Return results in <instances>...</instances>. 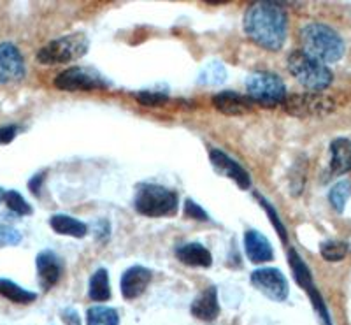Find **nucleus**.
Returning a JSON list of instances; mask_svg holds the SVG:
<instances>
[{"mask_svg":"<svg viewBox=\"0 0 351 325\" xmlns=\"http://www.w3.org/2000/svg\"><path fill=\"white\" fill-rule=\"evenodd\" d=\"M348 245L343 241H325L322 245V257L328 262H339L346 257Z\"/></svg>","mask_w":351,"mask_h":325,"instance_id":"25","label":"nucleus"},{"mask_svg":"<svg viewBox=\"0 0 351 325\" xmlns=\"http://www.w3.org/2000/svg\"><path fill=\"white\" fill-rule=\"evenodd\" d=\"M176 257L184 265H193V267H209L213 264L209 250L199 243H188V245L180 246L176 250Z\"/></svg>","mask_w":351,"mask_h":325,"instance_id":"18","label":"nucleus"},{"mask_svg":"<svg viewBox=\"0 0 351 325\" xmlns=\"http://www.w3.org/2000/svg\"><path fill=\"white\" fill-rule=\"evenodd\" d=\"M302 51L322 64H335L344 55V40L325 23H309L300 30Z\"/></svg>","mask_w":351,"mask_h":325,"instance_id":"2","label":"nucleus"},{"mask_svg":"<svg viewBox=\"0 0 351 325\" xmlns=\"http://www.w3.org/2000/svg\"><path fill=\"white\" fill-rule=\"evenodd\" d=\"M152 281V271L143 265H134L121 276V293L125 299H136L143 296Z\"/></svg>","mask_w":351,"mask_h":325,"instance_id":"12","label":"nucleus"},{"mask_svg":"<svg viewBox=\"0 0 351 325\" xmlns=\"http://www.w3.org/2000/svg\"><path fill=\"white\" fill-rule=\"evenodd\" d=\"M136 99L141 102L143 106H149V108H156V106H162L167 102V95L162 92H139L136 93Z\"/></svg>","mask_w":351,"mask_h":325,"instance_id":"27","label":"nucleus"},{"mask_svg":"<svg viewBox=\"0 0 351 325\" xmlns=\"http://www.w3.org/2000/svg\"><path fill=\"white\" fill-rule=\"evenodd\" d=\"M0 296L9 299V301L16 302V304H28V302L36 301L37 298L34 292L21 289L14 281L5 280V278H0Z\"/></svg>","mask_w":351,"mask_h":325,"instance_id":"21","label":"nucleus"},{"mask_svg":"<svg viewBox=\"0 0 351 325\" xmlns=\"http://www.w3.org/2000/svg\"><path fill=\"white\" fill-rule=\"evenodd\" d=\"M25 76V60L12 43L0 45V84L16 83Z\"/></svg>","mask_w":351,"mask_h":325,"instance_id":"10","label":"nucleus"},{"mask_svg":"<svg viewBox=\"0 0 351 325\" xmlns=\"http://www.w3.org/2000/svg\"><path fill=\"white\" fill-rule=\"evenodd\" d=\"M88 296L93 301H108L111 299V285H109V274L106 269H97L90 278Z\"/></svg>","mask_w":351,"mask_h":325,"instance_id":"20","label":"nucleus"},{"mask_svg":"<svg viewBox=\"0 0 351 325\" xmlns=\"http://www.w3.org/2000/svg\"><path fill=\"white\" fill-rule=\"evenodd\" d=\"M49 225H51V229L55 230V232L64 234V236L84 237L88 232V227L84 221L67 217V215H55V217L49 220Z\"/></svg>","mask_w":351,"mask_h":325,"instance_id":"19","label":"nucleus"},{"mask_svg":"<svg viewBox=\"0 0 351 325\" xmlns=\"http://www.w3.org/2000/svg\"><path fill=\"white\" fill-rule=\"evenodd\" d=\"M192 315L199 320L211 322L215 320L219 315V302H218V292H216V287H209V289L202 290V292L197 296L195 301L192 302V308H190Z\"/></svg>","mask_w":351,"mask_h":325,"instance_id":"16","label":"nucleus"},{"mask_svg":"<svg viewBox=\"0 0 351 325\" xmlns=\"http://www.w3.org/2000/svg\"><path fill=\"white\" fill-rule=\"evenodd\" d=\"M252 283L256 290L272 299V301H285L288 298V281L285 274L276 267H262L253 271Z\"/></svg>","mask_w":351,"mask_h":325,"instance_id":"9","label":"nucleus"},{"mask_svg":"<svg viewBox=\"0 0 351 325\" xmlns=\"http://www.w3.org/2000/svg\"><path fill=\"white\" fill-rule=\"evenodd\" d=\"M62 317H64V322L69 325H81L80 315H77L76 309L67 308L65 311H62Z\"/></svg>","mask_w":351,"mask_h":325,"instance_id":"32","label":"nucleus"},{"mask_svg":"<svg viewBox=\"0 0 351 325\" xmlns=\"http://www.w3.org/2000/svg\"><path fill=\"white\" fill-rule=\"evenodd\" d=\"M351 171V141L337 137L330 145V173L341 176Z\"/></svg>","mask_w":351,"mask_h":325,"instance_id":"17","label":"nucleus"},{"mask_svg":"<svg viewBox=\"0 0 351 325\" xmlns=\"http://www.w3.org/2000/svg\"><path fill=\"white\" fill-rule=\"evenodd\" d=\"M21 241V234L9 225L0 224V248L2 246H14Z\"/></svg>","mask_w":351,"mask_h":325,"instance_id":"28","label":"nucleus"},{"mask_svg":"<svg viewBox=\"0 0 351 325\" xmlns=\"http://www.w3.org/2000/svg\"><path fill=\"white\" fill-rule=\"evenodd\" d=\"M43 178H44V173H40V174H37V176H34L32 181L28 183V189L32 190L36 195L39 193V190H40V183H43Z\"/></svg>","mask_w":351,"mask_h":325,"instance_id":"33","label":"nucleus"},{"mask_svg":"<svg viewBox=\"0 0 351 325\" xmlns=\"http://www.w3.org/2000/svg\"><path fill=\"white\" fill-rule=\"evenodd\" d=\"M351 197V181H339L337 185L332 186L330 193H328V201H330L332 208L337 213H343L344 206H346L348 199Z\"/></svg>","mask_w":351,"mask_h":325,"instance_id":"24","label":"nucleus"},{"mask_svg":"<svg viewBox=\"0 0 351 325\" xmlns=\"http://www.w3.org/2000/svg\"><path fill=\"white\" fill-rule=\"evenodd\" d=\"M18 134L16 125H5V127H0V145H9Z\"/></svg>","mask_w":351,"mask_h":325,"instance_id":"31","label":"nucleus"},{"mask_svg":"<svg viewBox=\"0 0 351 325\" xmlns=\"http://www.w3.org/2000/svg\"><path fill=\"white\" fill-rule=\"evenodd\" d=\"M227 80V69L221 62H209L200 69L197 81L199 84H206V86H218V84L225 83Z\"/></svg>","mask_w":351,"mask_h":325,"instance_id":"22","label":"nucleus"},{"mask_svg":"<svg viewBox=\"0 0 351 325\" xmlns=\"http://www.w3.org/2000/svg\"><path fill=\"white\" fill-rule=\"evenodd\" d=\"M4 202H5V206L11 209V211H14V213H18V215L32 213V208H30V204L25 201L23 197H21V193L16 192V190H9V192H5Z\"/></svg>","mask_w":351,"mask_h":325,"instance_id":"26","label":"nucleus"},{"mask_svg":"<svg viewBox=\"0 0 351 325\" xmlns=\"http://www.w3.org/2000/svg\"><path fill=\"white\" fill-rule=\"evenodd\" d=\"M4 195H5V192L2 189H0V202L4 201Z\"/></svg>","mask_w":351,"mask_h":325,"instance_id":"34","label":"nucleus"},{"mask_svg":"<svg viewBox=\"0 0 351 325\" xmlns=\"http://www.w3.org/2000/svg\"><path fill=\"white\" fill-rule=\"evenodd\" d=\"M88 51V39L84 34H71L58 37L37 51V62L43 65H64L76 60Z\"/></svg>","mask_w":351,"mask_h":325,"instance_id":"5","label":"nucleus"},{"mask_svg":"<svg viewBox=\"0 0 351 325\" xmlns=\"http://www.w3.org/2000/svg\"><path fill=\"white\" fill-rule=\"evenodd\" d=\"M288 115L299 118H309V117H322L327 115L334 109V102L325 95H318V93H293V95H287L285 102L281 104Z\"/></svg>","mask_w":351,"mask_h":325,"instance_id":"8","label":"nucleus"},{"mask_svg":"<svg viewBox=\"0 0 351 325\" xmlns=\"http://www.w3.org/2000/svg\"><path fill=\"white\" fill-rule=\"evenodd\" d=\"M244 250L253 264H263V262L274 258V252H272L269 239L256 230H247L244 234Z\"/></svg>","mask_w":351,"mask_h":325,"instance_id":"15","label":"nucleus"},{"mask_svg":"<svg viewBox=\"0 0 351 325\" xmlns=\"http://www.w3.org/2000/svg\"><path fill=\"white\" fill-rule=\"evenodd\" d=\"M246 90L252 102L267 108L281 106L287 99V86L280 76L272 73H253L247 76Z\"/></svg>","mask_w":351,"mask_h":325,"instance_id":"6","label":"nucleus"},{"mask_svg":"<svg viewBox=\"0 0 351 325\" xmlns=\"http://www.w3.org/2000/svg\"><path fill=\"white\" fill-rule=\"evenodd\" d=\"M258 199H260V197H258ZM260 202H262V204L265 206V209H267L269 217H271V220H272V224H274L276 229L280 230L281 239H283V241H287V230H285V227H283V225H281V221H280V218H278V215L274 213V209H272V206L269 204V202L265 201V199H260Z\"/></svg>","mask_w":351,"mask_h":325,"instance_id":"30","label":"nucleus"},{"mask_svg":"<svg viewBox=\"0 0 351 325\" xmlns=\"http://www.w3.org/2000/svg\"><path fill=\"white\" fill-rule=\"evenodd\" d=\"M37 273H39V280H40V287L44 290L51 289L58 283L62 276V262L60 258L56 257L53 252H40L37 255Z\"/></svg>","mask_w":351,"mask_h":325,"instance_id":"13","label":"nucleus"},{"mask_svg":"<svg viewBox=\"0 0 351 325\" xmlns=\"http://www.w3.org/2000/svg\"><path fill=\"white\" fill-rule=\"evenodd\" d=\"M211 164L213 167L218 171L219 174L227 176L228 180L236 181L237 186L241 190H247L252 186V178L243 169V165L237 164L236 160H232L228 155H225L223 152L219 149H211Z\"/></svg>","mask_w":351,"mask_h":325,"instance_id":"11","label":"nucleus"},{"mask_svg":"<svg viewBox=\"0 0 351 325\" xmlns=\"http://www.w3.org/2000/svg\"><path fill=\"white\" fill-rule=\"evenodd\" d=\"M178 193L160 185L143 183L137 186L136 209L144 217H169L178 209Z\"/></svg>","mask_w":351,"mask_h":325,"instance_id":"4","label":"nucleus"},{"mask_svg":"<svg viewBox=\"0 0 351 325\" xmlns=\"http://www.w3.org/2000/svg\"><path fill=\"white\" fill-rule=\"evenodd\" d=\"M88 325H120L118 311L108 306H93L86 313Z\"/></svg>","mask_w":351,"mask_h":325,"instance_id":"23","label":"nucleus"},{"mask_svg":"<svg viewBox=\"0 0 351 325\" xmlns=\"http://www.w3.org/2000/svg\"><path fill=\"white\" fill-rule=\"evenodd\" d=\"M55 86L64 92H92L108 88L109 83L95 69L71 67L56 76Z\"/></svg>","mask_w":351,"mask_h":325,"instance_id":"7","label":"nucleus"},{"mask_svg":"<svg viewBox=\"0 0 351 325\" xmlns=\"http://www.w3.org/2000/svg\"><path fill=\"white\" fill-rule=\"evenodd\" d=\"M213 106L218 109L219 112L228 115V117H237V115H244L253 109L252 99L247 95H241L237 92H221L218 95L213 97Z\"/></svg>","mask_w":351,"mask_h":325,"instance_id":"14","label":"nucleus"},{"mask_svg":"<svg viewBox=\"0 0 351 325\" xmlns=\"http://www.w3.org/2000/svg\"><path fill=\"white\" fill-rule=\"evenodd\" d=\"M184 213H186V217L193 218V220H200V221H206L209 218L208 213H206L199 204L190 201V199H188L186 204H184Z\"/></svg>","mask_w":351,"mask_h":325,"instance_id":"29","label":"nucleus"},{"mask_svg":"<svg viewBox=\"0 0 351 325\" xmlns=\"http://www.w3.org/2000/svg\"><path fill=\"white\" fill-rule=\"evenodd\" d=\"M288 71L304 88L311 90V92H322V90L328 88L334 80V74L327 65L304 53L302 49L290 53Z\"/></svg>","mask_w":351,"mask_h":325,"instance_id":"3","label":"nucleus"},{"mask_svg":"<svg viewBox=\"0 0 351 325\" xmlns=\"http://www.w3.org/2000/svg\"><path fill=\"white\" fill-rule=\"evenodd\" d=\"M288 16L278 2H255L246 9L244 30L260 48L278 51L287 39Z\"/></svg>","mask_w":351,"mask_h":325,"instance_id":"1","label":"nucleus"}]
</instances>
